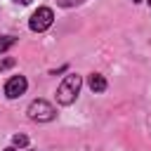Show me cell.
I'll return each instance as SVG.
<instances>
[{
  "mask_svg": "<svg viewBox=\"0 0 151 151\" xmlns=\"http://www.w3.org/2000/svg\"><path fill=\"white\" fill-rule=\"evenodd\" d=\"M80 85H83V78H80L78 73H68V76L61 80L59 90H57V101L64 104V106L73 104L76 97H78V92H80Z\"/></svg>",
  "mask_w": 151,
  "mask_h": 151,
  "instance_id": "1",
  "label": "cell"
},
{
  "mask_svg": "<svg viewBox=\"0 0 151 151\" xmlns=\"http://www.w3.org/2000/svg\"><path fill=\"white\" fill-rule=\"evenodd\" d=\"M87 85H90L92 92H104V90H106V78H104L101 73H92V76L87 78Z\"/></svg>",
  "mask_w": 151,
  "mask_h": 151,
  "instance_id": "5",
  "label": "cell"
},
{
  "mask_svg": "<svg viewBox=\"0 0 151 151\" xmlns=\"http://www.w3.org/2000/svg\"><path fill=\"white\" fill-rule=\"evenodd\" d=\"M14 2H21V5H28L31 0H14Z\"/></svg>",
  "mask_w": 151,
  "mask_h": 151,
  "instance_id": "10",
  "label": "cell"
},
{
  "mask_svg": "<svg viewBox=\"0 0 151 151\" xmlns=\"http://www.w3.org/2000/svg\"><path fill=\"white\" fill-rule=\"evenodd\" d=\"M52 21H54V14H52V9H50V7H38V9L31 14V21H28V26H31V31H35V33H42V31H47V28L52 26Z\"/></svg>",
  "mask_w": 151,
  "mask_h": 151,
  "instance_id": "3",
  "label": "cell"
},
{
  "mask_svg": "<svg viewBox=\"0 0 151 151\" xmlns=\"http://www.w3.org/2000/svg\"><path fill=\"white\" fill-rule=\"evenodd\" d=\"M12 64H14V59H5V61H2V64H0V68H9V66H12Z\"/></svg>",
  "mask_w": 151,
  "mask_h": 151,
  "instance_id": "9",
  "label": "cell"
},
{
  "mask_svg": "<svg viewBox=\"0 0 151 151\" xmlns=\"http://www.w3.org/2000/svg\"><path fill=\"white\" fill-rule=\"evenodd\" d=\"M54 113H57L54 106H52L50 101H45V99H35V101H31V106H28V118H31V120H38V123L52 120Z\"/></svg>",
  "mask_w": 151,
  "mask_h": 151,
  "instance_id": "2",
  "label": "cell"
},
{
  "mask_svg": "<svg viewBox=\"0 0 151 151\" xmlns=\"http://www.w3.org/2000/svg\"><path fill=\"white\" fill-rule=\"evenodd\" d=\"M132 2H142V0H132Z\"/></svg>",
  "mask_w": 151,
  "mask_h": 151,
  "instance_id": "12",
  "label": "cell"
},
{
  "mask_svg": "<svg viewBox=\"0 0 151 151\" xmlns=\"http://www.w3.org/2000/svg\"><path fill=\"white\" fill-rule=\"evenodd\" d=\"M12 144H14V146H26V144H28V137H26V134H14V137H12Z\"/></svg>",
  "mask_w": 151,
  "mask_h": 151,
  "instance_id": "7",
  "label": "cell"
},
{
  "mask_svg": "<svg viewBox=\"0 0 151 151\" xmlns=\"http://www.w3.org/2000/svg\"><path fill=\"white\" fill-rule=\"evenodd\" d=\"M5 151H14V149H12V146H7V149H5Z\"/></svg>",
  "mask_w": 151,
  "mask_h": 151,
  "instance_id": "11",
  "label": "cell"
},
{
  "mask_svg": "<svg viewBox=\"0 0 151 151\" xmlns=\"http://www.w3.org/2000/svg\"><path fill=\"white\" fill-rule=\"evenodd\" d=\"M80 2H85V0H59L61 7H76V5H80Z\"/></svg>",
  "mask_w": 151,
  "mask_h": 151,
  "instance_id": "8",
  "label": "cell"
},
{
  "mask_svg": "<svg viewBox=\"0 0 151 151\" xmlns=\"http://www.w3.org/2000/svg\"><path fill=\"white\" fill-rule=\"evenodd\" d=\"M26 87H28V83H26L24 76H12V78L5 83V94H7L9 99H17V97H21V94L26 92Z\"/></svg>",
  "mask_w": 151,
  "mask_h": 151,
  "instance_id": "4",
  "label": "cell"
},
{
  "mask_svg": "<svg viewBox=\"0 0 151 151\" xmlns=\"http://www.w3.org/2000/svg\"><path fill=\"white\" fill-rule=\"evenodd\" d=\"M149 5H151V0H149Z\"/></svg>",
  "mask_w": 151,
  "mask_h": 151,
  "instance_id": "13",
  "label": "cell"
},
{
  "mask_svg": "<svg viewBox=\"0 0 151 151\" xmlns=\"http://www.w3.org/2000/svg\"><path fill=\"white\" fill-rule=\"evenodd\" d=\"M14 42H17V38H12V35H2V38H0V54H2V52H7Z\"/></svg>",
  "mask_w": 151,
  "mask_h": 151,
  "instance_id": "6",
  "label": "cell"
}]
</instances>
